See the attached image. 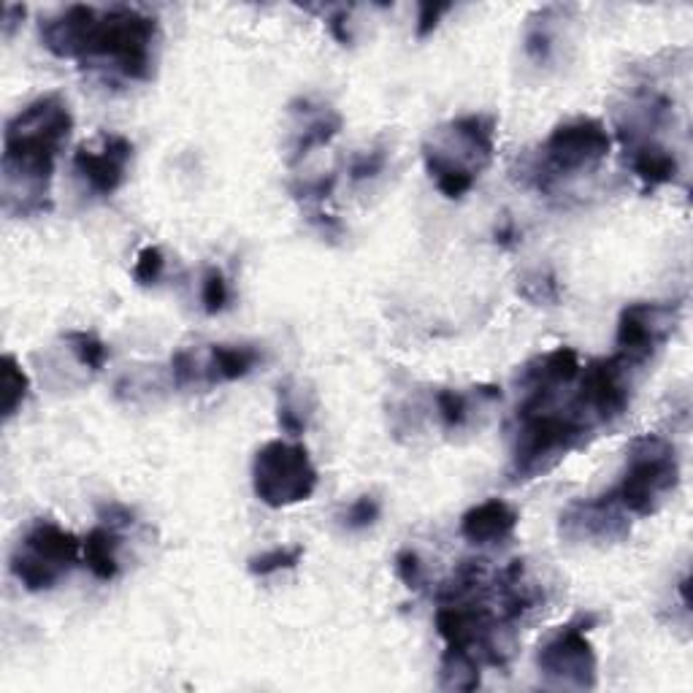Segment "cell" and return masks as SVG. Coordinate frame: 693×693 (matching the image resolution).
Here are the masks:
<instances>
[{
	"label": "cell",
	"mask_w": 693,
	"mask_h": 693,
	"mask_svg": "<svg viewBox=\"0 0 693 693\" xmlns=\"http://www.w3.org/2000/svg\"><path fill=\"white\" fill-rule=\"evenodd\" d=\"M678 304H629L618 318V336H615V355L624 358L631 369H642L653 360L672 336L678 325Z\"/></svg>",
	"instance_id": "11"
},
{
	"label": "cell",
	"mask_w": 693,
	"mask_h": 693,
	"mask_svg": "<svg viewBox=\"0 0 693 693\" xmlns=\"http://www.w3.org/2000/svg\"><path fill=\"white\" fill-rule=\"evenodd\" d=\"M626 155H629L631 171L637 174V179H640L647 190H656L662 188V184L675 182L680 174L678 155H675L669 146L658 144V141L653 139L629 144L626 146Z\"/></svg>",
	"instance_id": "15"
},
{
	"label": "cell",
	"mask_w": 693,
	"mask_h": 693,
	"mask_svg": "<svg viewBox=\"0 0 693 693\" xmlns=\"http://www.w3.org/2000/svg\"><path fill=\"white\" fill-rule=\"evenodd\" d=\"M171 380L179 390L193 385L198 380V365H195V355L190 349H177L171 355Z\"/></svg>",
	"instance_id": "32"
},
{
	"label": "cell",
	"mask_w": 693,
	"mask_h": 693,
	"mask_svg": "<svg viewBox=\"0 0 693 693\" xmlns=\"http://www.w3.org/2000/svg\"><path fill=\"white\" fill-rule=\"evenodd\" d=\"M517 423L521 428L512 450V483H528L553 472L572 450L586 445V436L593 431V425L572 407L566 412L550 407L521 412Z\"/></svg>",
	"instance_id": "4"
},
{
	"label": "cell",
	"mask_w": 693,
	"mask_h": 693,
	"mask_svg": "<svg viewBox=\"0 0 693 693\" xmlns=\"http://www.w3.org/2000/svg\"><path fill=\"white\" fill-rule=\"evenodd\" d=\"M517 523H521V515H517L515 506L506 504L504 499H488L463 512L461 537L469 544H477V548L499 544L515 537Z\"/></svg>",
	"instance_id": "14"
},
{
	"label": "cell",
	"mask_w": 693,
	"mask_h": 693,
	"mask_svg": "<svg viewBox=\"0 0 693 693\" xmlns=\"http://www.w3.org/2000/svg\"><path fill=\"white\" fill-rule=\"evenodd\" d=\"M65 342H68V349L74 352V358L79 360L85 369L90 371H101L108 360V347L106 342L98 339L90 331H68L65 334Z\"/></svg>",
	"instance_id": "23"
},
{
	"label": "cell",
	"mask_w": 693,
	"mask_h": 693,
	"mask_svg": "<svg viewBox=\"0 0 693 693\" xmlns=\"http://www.w3.org/2000/svg\"><path fill=\"white\" fill-rule=\"evenodd\" d=\"M74 130V114L60 92H47L9 117L3 128V209L16 217L52 209L54 163Z\"/></svg>",
	"instance_id": "2"
},
{
	"label": "cell",
	"mask_w": 693,
	"mask_h": 693,
	"mask_svg": "<svg viewBox=\"0 0 693 693\" xmlns=\"http://www.w3.org/2000/svg\"><path fill=\"white\" fill-rule=\"evenodd\" d=\"M634 371L637 369H631L618 355L591 360L586 369H580V390L572 401V409L591 425L624 418L631 403Z\"/></svg>",
	"instance_id": "10"
},
{
	"label": "cell",
	"mask_w": 693,
	"mask_h": 693,
	"mask_svg": "<svg viewBox=\"0 0 693 693\" xmlns=\"http://www.w3.org/2000/svg\"><path fill=\"white\" fill-rule=\"evenodd\" d=\"M436 412H439L441 425H445L447 431L463 428L469 420L466 396L458 390H450V387H441V390H436Z\"/></svg>",
	"instance_id": "24"
},
{
	"label": "cell",
	"mask_w": 693,
	"mask_h": 693,
	"mask_svg": "<svg viewBox=\"0 0 693 693\" xmlns=\"http://www.w3.org/2000/svg\"><path fill=\"white\" fill-rule=\"evenodd\" d=\"M680 485V458L658 434L634 436L626 450V469L613 493L629 515L651 517L667 504Z\"/></svg>",
	"instance_id": "5"
},
{
	"label": "cell",
	"mask_w": 693,
	"mask_h": 693,
	"mask_svg": "<svg viewBox=\"0 0 693 693\" xmlns=\"http://www.w3.org/2000/svg\"><path fill=\"white\" fill-rule=\"evenodd\" d=\"M231 301V291H228V280L217 266L206 269L204 282H201V304H204L206 315H220Z\"/></svg>",
	"instance_id": "25"
},
{
	"label": "cell",
	"mask_w": 693,
	"mask_h": 693,
	"mask_svg": "<svg viewBox=\"0 0 693 693\" xmlns=\"http://www.w3.org/2000/svg\"><path fill=\"white\" fill-rule=\"evenodd\" d=\"M479 669L483 664L463 651H450L439 662V689L445 691H477L479 689Z\"/></svg>",
	"instance_id": "18"
},
{
	"label": "cell",
	"mask_w": 693,
	"mask_h": 693,
	"mask_svg": "<svg viewBox=\"0 0 693 693\" xmlns=\"http://www.w3.org/2000/svg\"><path fill=\"white\" fill-rule=\"evenodd\" d=\"M396 575L409 591H423L425 588V566L414 550H401L396 555Z\"/></svg>",
	"instance_id": "29"
},
{
	"label": "cell",
	"mask_w": 693,
	"mask_h": 693,
	"mask_svg": "<svg viewBox=\"0 0 693 693\" xmlns=\"http://www.w3.org/2000/svg\"><path fill=\"white\" fill-rule=\"evenodd\" d=\"M339 130H342V117L336 112L323 108V112L312 114V117H309V123L301 128V133H298L296 146H293L291 163L304 161V157H307L312 150L331 144V141L339 136Z\"/></svg>",
	"instance_id": "19"
},
{
	"label": "cell",
	"mask_w": 693,
	"mask_h": 693,
	"mask_svg": "<svg viewBox=\"0 0 693 693\" xmlns=\"http://www.w3.org/2000/svg\"><path fill=\"white\" fill-rule=\"evenodd\" d=\"M334 184H336V174H329V177H320L315 182H304L298 188H293V195L304 201H318L323 204L331 193H334Z\"/></svg>",
	"instance_id": "33"
},
{
	"label": "cell",
	"mask_w": 693,
	"mask_h": 693,
	"mask_svg": "<svg viewBox=\"0 0 693 693\" xmlns=\"http://www.w3.org/2000/svg\"><path fill=\"white\" fill-rule=\"evenodd\" d=\"M163 271H166V255H163L161 247L150 244V247H144L136 255L133 280L139 282L141 287L157 285V282L163 280Z\"/></svg>",
	"instance_id": "27"
},
{
	"label": "cell",
	"mask_w": 693,
	"mask_h": 693,
	"mask_svg": "<svg viewBox=\"0 0 693 693\" xmlns=\"http://www.w3.org/2000/svg\"><path fill=\"white\" fill-rule=\"evenodd\" d=\"M98 515H101L103 526H112L117 528V531H123V528L136 523V515L125 504H103L101 510H98Z\"/></svg>",
	"instance_id": "35"
},
{
	"label": "cell",
	"mask_w": 693,
	"mask_h": 693,
	"mask_svg": "<svg viewBox=\"0 0 693 693\" xmlns=\"http://www.w3.org/2000/svg\"><path fill=\"white\" fill-rule=\"evenodd\" d=\"M318 469L309 458V450L298 441L274 439L255 452L253 490L271 510L309 501L318 490Z\"/></svg>",
	"instance_id": "8"
},
{
	"label": "cell",
	"mask_w": 693,
	"mask_h": 693,
	"mask_svg": "<svg viewBox=\"0 0 693 693\" xmlns=\"http://www.w3.org/2000/svg\"><path fill=\"white\" fill-rule=\"evenodd\" d=\"M119 531L112 526H95L81 539V564L101 582H112L119 575Z\"/></svg>",
	"instance_id": "17"
},
{
	"label": "cell",
	"mask_w": 693,
	"mask_h": 693,
	"mask_svg": "<svg viewBox=\"0 0 693 693\" xmlns=\"http://www.w3.org/2000/svg\"><path fill=\"white\" fill-rule=\"evenodd\" d=\"M447 11H452V3H423V5H420L418 27H414L418 38L431 36V33L436 30V25H439V20L447 14Z\"/></svg>",
	"instance_id": "34"
},
{
	"label": "cell",
	"mask_w": 693,
	"mask_h": 693,
	"mask_svg": "<svg viewBox=\"0 0 693 693\" xmlns=\"http://www.w3.org/2000/svg\"><path fill=\"white\" fill-rule=\"evenodd\" d=\"M380 512L382 506L374 496H360V499H355L347 506V512L342 515V523H345L347 531H363V528L374 526L380 521Z\"/></svg>",
	"instance_id": "28"
},
{
	"label": "cell",
	"mask_w": 693,
	"mask_h": 693,
	"mask_svg": "<svg viewBox=\"0 0 693 693\" xmlns=\"http://www.w3.org/2000/svg\"><path fill=\"white\" fill-rule=\"evenodd\" d=\"M277 420H280V428L291 436H301L307 431V420L298 412L296 403L291 398V387L280 385V401H277Z\"/></svg>",
	"instance_id": "30"
},
{
	"label": "cell",
	"mask_w": 693,
	"mask_h": 693,
	"mask_svg": "<svg viewBox=\"0 0 693 693\" xmlns=\"http://www.w3.org/2000/svg\"><path fill=\"white\" fill-rule=\"evenodd\" d=\"M325 25H329L331 36L342 43V47H349L352 43V33H349V11L347 9H336L325 16Z\"/></svg>",
	"instance_id": "36"
},
{
	"label": "cell",
	"mask_w": 693,
	"mask_h": 693,
	"mask_svg": "<svg viewBox=\"0 0 693 693\" xmlns=\"http://www.w3.org/2000/svg\"><path fill=\"white\" fill-rule=\"evenodd\" d=\"M523 49H526V54L534 63H550V57H553V30L548 25V9L542 11V22H531L526 27Z\"/></svg>",
	"instance_id": "26"
},
{
	"label": "cell",
	"mask_w": 693,
	"mask_h": 693,
	"mask_svg": "<svg viewBox=\"0 0 693 693\" xmlns=\"http://www.w3.org/2000/svg\"><path fill=\"white\" fill-rule=\"evenodd\" d=\"M517 293L534 307H555L561 304V285L553 271H531L521 280Z\"/></svg>",
	"instance_id": "21"
},
{
	"label": "cell",
	"mask_w": 693,
	"mask_h": 693,
	"mask_svg": "<svg viewBox=\"0 0 693 693\" xmlns=\"http://www.w3.org/2000/svg\"><path fill=\"white\" fill-rule=\"evenodd\" d=\"M260 349L253 345H211L209 363L204 369L206 385H220V382H236L253 374L255 365L260 363Z\"/></svg>",
	"instance_id": "16"
},
{
	"label": "cell",
	"mask_w": 693,
	"mask_h": 693,
	"mask_svg": "<svg viewBox=\"0 0 693 693\" xmlns=\"http://www.w3.org/2000/svg\"><path fill=\"white\" fill-rule=\"evenodd\" d=\"M27 9L25 5H16V3H9L3 9V36L11 38V33H14V27L20 25L22 20H25Z\"/></svg>",
	"instance_id": "37"
},
{
	"label": "cell",
	"mask_w": 693,
	"mask_h": 693,
	"mask_svg": "<svg viewBox=\"0 0 693 693\" xmlns=\"http://www.w3.org/2000/svg\"><path fill=\"white\" fill-rule=\"evenodd\" d=\"M27 393H30V376L22 369V363L16 360V355L5 352L3 360H0V412H3V420H11L20 407L25 403Z\"/></svg>",
	"instance_id": "20"
},
{
	"label": "cell",
	"mask_w": 693,
	"mask_h": 693,
	"mask_svg": "<svg viewBox=\"0 0 693 693\" xmlns=\"http://www.w3.org/2000/svg\"><path fill=\"white\" fill-rule=\"evenodd\" d=\"M596 615H577L561 626L537 653L539 675L550 689L593 691L599 683V658L588 631L596 626Z\"/></svg>",
	"instance_id": "9"
},
{
	"label": "cell",
	"mask_w": 693,
	"mask_h": 693,
	"mask_svg": "<svg viewBox=\"0 0 693 693\" xmlns=\"http://www.w3.org/2000/svg\"><path fill=\"white\" fill-rule=\"evenodd\" d=\"M496 117L463 114L441 125L439 133L423 144L428 177L445 198L458 201L474 188L479 174L493 163Z\"/></svg>",
	"instance_id": "3"
},
{
	"label": "cell",
	"mask_w": 693,
	"mask_h": 693,
	"mask_svg": "<svg viewBox=\"0 0 693 693\" xmlns=\"http://www.w3.org/2000/svg\"><path fill=\"white\" fill-rule=\"evenodd\" d=\"M515 239H517V228L512 220H506L504 226L496 231V244H501V247H512V244H515Z\"/></svg>",
	"instance_id": "38"
},
{
	"label": "cell",
	"mask_w": 693,
	"mask_h": 693,
	"mask_svg": "<svg viewBox=\"0 0 693 693\" xmlns=\"http://www.w3.org/2000/svg\"><path fill=\"white\" fill-rule=\"evenodd\" d=\"M157 20L133 5H68L41 25V41L54 57L112 70L130 81H150L155 65Z\"/></svg>",
	"instance_id": "1"
},
{
	"label": "cell",
	"mask_w": 693,
	"mask_h": 693,
	"mask_svg": "<svg viewBox=\"0 0 693 693\" xmlns=\"http://www.w3.org/2000/svg\"><path fill=\"white\" fill-rule=\"evenodd\" d=\"M613 150L607 128L596 117H577L561 123L539 150V166L534 168V182L548 193L559 179L593 171Z\"/></svg>",
	"instance_id": "7"
},
{
	"label": "cell",
	"mask_w": 693,
	"mask_h": 693,
	"mask_svg": "<svg viewBox=\"0 0 693 693\" xmlns=\"http://www.w3.org/2000/svg\"><path fill=\"white\" fill-rule=\"evenodd\" d=\"M81 564V542L76 534L65 531L60 523L38 517L16 542L9 559L11 575L25 591H52L65 575Z\"/></svg>",
	"instance_id": "6"
},
{
	"label": "cell",
	"mask_w": 693,
	"mask_h": 693,
	"mask_svg": "<svg viewBox=\"0 0 693 693\" xmlns=\"http://www.w3.org/2000/svg\"><path fill=\"white\" fill-rule=\"evenodd\" d=\"M133 144L119 133H103L98 144H81L74 152V171L95 195H114L125 182Z\"/></svg>",
	"instance_id": "13"
},
{
	"label": "cell",
	"mask_w": 693,
	"mask_h": 693,
	"mask_svg": "<svg viewBox=\"0 0 693 693\" xmlns=\"http://www.w3.org/2000/svg\"><path fill=\"white\" fill-rule=\"evenodd\" d=\"M385 163H387L385 146H374L371 152H360V155L352 161V166H349V179H352V182L374 179L376 174H382Z\"/></svg>",
	"instance_id": "31"
},
{
	"label": "cell",
	"mask_w": 693,
	"mask_h": 693,
	"mask_svg": "<svg viewBox=\"0 0 693 693\" xmlns=\"http://www.w3.org/2000/svg\"><path fill=\"white\" fill-rule=\"evenodd\" d=\"M304 559V548L301 544H291V548H274V550H266V553L253 555L247 561V572L253 577H271L277 572H285L293 569V566L301 564Z\"/></svg>",
	"instance_id": "22"
},
{
	"label": "cell",
	"mask_w": 693,
	"mask_h": 693,
	"mask_svg": "<svg viewBox=\"0 0 693 693\" xmlns=\"http://www.w3.org/2000/svg\"><path fill=\"white\" fill-rule=\"evenodd\" d=\"M559 531L566 542L575 544H615L631 534L629 512L620 506L615 493L596 499H577L561 512Z\"/></svg>",
	"instance_id": "12"
}]
</instances>
